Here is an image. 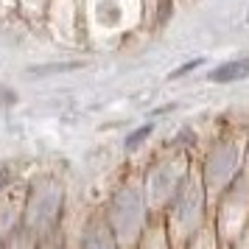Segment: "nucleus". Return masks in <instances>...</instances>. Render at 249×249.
Returning <instances> with one entry per match:
<instances>
[{
  "label": "nucleus",
  "instance_id": "1",
  "mask_svg": "<svg viewBox=\"0 0 249 249\" xmlns=\"http://www.w3.org/2000/svg\"><path fill=\"white\" fill-rule=\"evenodd\" d=\"M59 210H62V191H59L56 185H48L45 182L28 199V207H25L28 224L23 230H28V232H51L59 218Z\"/></svg>",
  "mask_w": 249,
  "mask_h": 249
},
{
  "label": "nucleus",
  "instance_id": "2",
  "mask_svg": "<svg viewBox=\"0 0 249 249\" xmlns=\"http://www.w3.org/2000/svg\"><path fill=\"white\" fill-rule=\"evenodd\" d=\"M249 76V56L247 59H232V62H224L210 73V81H218V84H227V81H238Z\"/></svg>",
  "mask_w": 249,
  "mask_h": 249
},
{
  "label": "nucleus",
  "instance_id": "3",
  "mask_svg": "<svg viewBox=\"0 0 249 249\" xmlns=\"http://www.w3.org/2000/svg\"><path fill=\"white\" fill-rule=\"evenodd\" d=\"M81 249H112V235H109V227L101 221H92L84 232V247Z\"/></svg>",
  "mask_w": 249,
  "mask_h": 249
},
{
  "label": "nucleus",
  "instance_id": "4",
  "mask_svg": "<svg viewBox=\"0 0 249 249\" xmlns=\"http://www.w3.org/2000/svg\"><path fill=\"white\" fill-rule=\"evenodd\" d=\"M151 129H154L151 124L143 126V129H137L135 135H132L129 140H126V148H132V146H137V143H143V140H146V135H151Z\"/></svg>",
  "mask_w": 249,
  "mask_h": 249
},
{
  "label": "nucleus",
  "instance_id": "5",
  "mask_svg": "<svg viewBox=\"0 0 249 249\" xmlns=\"http://www.w3.org/2000/svg\"><path fill=\"white\" fill-rule=\"evenodd\" d=\"M202 65V59H193V62H188V65H182V68H177L174 73H171V79H179V76H185V73H191L193 68H199Z\"/></svg>",
  "mask_w": 249,
  "mask_h": 249
}]
</instances>
